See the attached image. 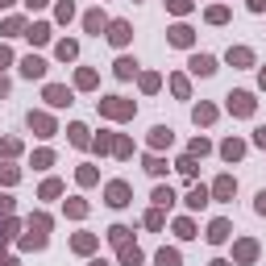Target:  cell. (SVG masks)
<instances>
[{
	"mask_svg": "<svg viewBox=\"0 0 266 266\" xmlns=\"http://www.w3.org/2000/svg\"><path fill=\"white\" fill-rule=\"evenodd\" d=\"M241 150H246L241 142H225V146H220V154H225L229 162H233V158H241Z\"/></svg>",
	"mask_w": 266,
	"mask_h": 266,
	"instance_id": "cell-12",
	"label": "cell"
},
{
	"mask_svg": "<svg viewBox=\"0 0 266 266\" xmlns=\"http://www.w3.org/2000/svg\"><path fill=\"white\" fill-rule=\"evenodd\" d=\"M154 199H158V204H171L175 195H171V187H158V191H154Z\"/></svg>",
	"mask_w": 266,
	"mask_h": 266,
	"instance_id": "cell-23",
	"label": "cell"
},
{
	"mask_svg": "<svg viewBox=\"0 0 266 266\" xmlns=\"http://www.w3.org/2000/svg\"><path fill=\"white\" fill-rule=\"evenodd\" d=\"M208 204V191L204 187H191V195H187V208H204Z\"/></svg>",
	"mask_w": 266,
	"mask_h": 266,
	"instance_id": "cell-8",
	"label": "cell"
},
{
	"mask_svg": "<svg viewBox=\"0 0 266 266\" xmlns=\"http://www.w3.org/2000/svg\"><path fill=\"white\" fill-rule=\"evenodd\" d=\"M229 237V220H212V229H208V241H225Z\"/></svg>",
	"mask_w": 266,
	"mask_h": 266,
	"instance_id": "cell-6",
	"label": "cell"
},
{
	"mask_svg": "<svg viewBox=\"0 0 266 266\" xmlns=\"http://www.w3.org/2000/svg\"><path fill=\"white\" fill-rule=\"evenodd\" d=\"M92 266H104V262H92Z\"/></svg>",
	"mask_w": 266,
	"mask_h": 266,
	"instance_id": "cell-33",
	"label": "cell"
},
{
	"mask_svg": "<svg viewBox=\"0 0 266 266\" xmlns=\"http://www.w3.org/2000/svg\"><path fill=\"white\" fill-rule=\"evenodd\" d=\"M229 108L237 113V117H250V113H254V96H250V92H233V96H229Z\"/></svg>",
	"mask_w": 266,
	"mask_h": 266,
	"instance_id": "cell-1",
	"label": "cell"
},
{
	"mask_svg": "<svg viewBox=\"0 0 266 266\" xmlns=\"http://www.w3.org/2000/svg\"><path fill=\"white\" fill-rule=\"evenodd\" d=\"M46 100H50L54 108H62V104H71V92H66V87H54V83H50V87H46Z\"/></svg>",
	"mask_w": 266,
	"mask_h": 266,
	"instance_id": "cell-3",
	"label": "cell"
},
{
	"mask_svg": "<svg viewBox=\"0 0 266 266\" xmlns=\"http://www.w3.org/2000/svg\"><path fill=\"white\" fill-rule=\"evenodd\" d=\"M250 9H254V13H262V9H266V0H250Z\"/></svg>",
	"mask_w": 266,
	"mask_h": 266,
	"instance_id": "cell-27",
	"label": "cell"
},
{
	"mask_svg": "<svg viewBox=\"0 0 266 266\" xmlns=\"http://www.w3.org/2000/svg\"><path fill=\"white\" fill-rule=\"evenodd\" d=\"M175 233H179V237H195V229H191V220H179V225H175Z\"/></svg>",
	"mask_w": 266,
	"mask_h": 266,
	"instance_id": "cell-21",
	"label": "cell"
},
{
	"mask_svg": "<svg viewBox=\"0 0 266 266\" xmlns=\"http://www.w3.org/2000/svg\"><path fill=\"white\" fill-rule=\"evenodd\" d=\"M158 266H179V254H175V250H162V254H158Z\"/></svg>",
	"mask_w": 266,
	"mask_h": 266,
	"instance_id": "cell-18",
	"label": "cell"
},
{
	"mask_svg": "<svg viewBox=\"0 0 266 266\" xmlns=\"http://www.w3.org/2000/svg\"><path fill=\"white\" fill-rule=\"evenodd\" d=\"M258 142H262V146H266V125H262V129H258Z\"/></svg>",
	"mask_w": 266,
	"mask_h": 266,
	"instance_id": "cell-30",
	"label": "cell"
},
{
	"mask_svg": "<svg viewBox=\"0 0 266 266\" xmlns=\"http://www.w3.org/2000/svg\"><path fill=\"white\" fill-rule=\"evenodd\" d=\"M87 29H92V33L104 29V17H100V13H87Z\"/></svg>",
	"mask_w": 266,
	"mask_h": 266,
	"instance_id": "cell-22",
	"label": "cell"
},
{
	"mask_svg": "<svg viewBox=\"0 0 266 266\" xmlns=\"http://www.w3.org/2000/svg\"><path fill=\"white\" fill-rule=\"evenodd\" d=\"M9 58H13V54H9V50H5V46H0V66H5V62H9Z\"/></svg>",
	"mask_w": 266,
	"mask_h": 266,
	"instance_id": "cell-28",
	"label": "cell"
},
{
	"mask_svg": "<svg viewBox=\"0 0 266 266\" xmlns=\"http://www.w3.org/2000/svg\"><path fill=\"white\" fill-rule=\"evenodd\" d=\"M5 92H9V79H5V75H0V96H5Z\"/></svg>",
	"mask_w": 266,
	"mask_h": 266,
	"instance_id": "cell-29",
	"label": "cell"
},
{
	"mask_svg": "<svg viewBox=\"0 0 266 266\" xmlns=\"http://www.w3.org/2000/svg\"><path fill=\"white\" fill-rule=\"evenodd\" d=\"M29 38H33V42H46V38H50V29H46V25H33V29H29Z\"/></svg>",
	"mask_w": 266,
	"mask_h": 266,
	"instance_id": "cell-20",
	"label": "cell"
},
{
	"mask_svg": "<svg viewBox=\"0 0 266 266\" xmlns=\"http://www.w3.org/2000/svg\"><path fill=\"white\" fill-rule=\"evenodd\" d=\"M121 262H125V266H138V262H142V250H138V246H121Z\"/></svg>",
	"mask_w": 266,
	"mask_h": 266,
	"instance_id": "cell-7",
	"label": "cell"
},
{
	"mask_svg": "<svg viewBox=\"0 0 266 266\" xmlns=\"http://www.w3.org/2000/svg\"><path fill=\"white\" fill-rule=\"evenodd\" d=\"M133 66H138L133 58H121V62H117V75H121V79H129V75H133Z\"/></svg>",
	"mask_w": 266,
	"mask_h": 266,
	"instance_id": "cell-15",
	"label": "cell"
},
{
	"mask_svg": "<svg viewBox=\"0 0 266 266\" xmlns=\"http://www.w3.org/2000/svg\"><path fill=\"white\" fill-rule=\"evenodd\" d=\"M21 75H25V79H42V75H46V62H42V58H33V54H29V58L21 62Z\"/></svg>",
	"mask_w": 266,
	"mask_h": 266,
	"instance_id": "cell-2",
	"label": "cell"
},
{
	"mask_svg": "<svg viewBox=\"0 0 266 266\" xmlns=\"http://www.w3.org/2000/svg\"><path fill=\"white\" fill-rule=\"evenodd\" d=\"M108 237H113L117 246H125V241H129V229H125V225H117V229H108Z\"/></svg>",
	"mask_w": 266,
	"mask_h": 266,
	"instance_id": "cell-16",
	"label": "cell"
},
{
	"mask_svg": "<svg viewBox=\"0 0 266 266\" xmlns=\"http://www.w3.org/2000/svg\"><path fill=\"white\" fill-rule=\"evenodd\" d=\"M154 146H171V129L158 125V129H154Z\"/></svg>",
	"mask_w": 266,
	"mask_h": 266,
	"instance_id": "cell-19",
	"label": "cell"
},
{
	"mask_svg": "<svg viewBox=\"0 0 266 266\" xmlns=\"http://www.w3.org/2000/svg\"><path fill=\"white\" fill-rule=\"evenodd\" d=\"M258 212L266 216V191H258Z\"/></svg>",
	"mask_w": 266,
	"mask_h": 266,
	"instance_id": "cell-26",
	"label": "cell"
},
{
	"mask_svg": "<svg viewBox=\"0 0 266 266\" xmlns=\"http://www.w3.org/2000/svg\"><path fill=\"white\" fill-rule=\"evenodd\" d=\"M58 58H75V42H62L58 46Z\"/></svg>",
	"mask_w": 266,
	"mask_h": 266,
	"instance_id": "cell-24",
	"label": "cell"
},
{
	"mask_svg": "<svg viewBox=\"0 0 266 266\" xmlns=\"http://www.w3.org/2000/svg\"><path fill=\"white\" fill-rule=\"evenodd\" d=\"M262 87H266V71H262Z\"/></svg>",
	"mask_w": 266,
	"mask_h": 266,
	"instance_id": "cell-32",
	"label": "cell"
},
{
	"mask_svg": "<svg viewBox=\"0 0 266 266\" xmlns=\"http://www.w3.org/2000/svg\"><path fill=\"white\" fill-rule=\"evenodd\" d=\"M254 254H258V246H254V241H241V246H237V258H241V262H250Z\"/></svg>",
	"mask_w": 266,
	"mask_h": 266,
	"instance_id": "cell-14",
	"label": "cell"
},
{
	"mask_svg": "<svg viewBox=\"0 0 266 266\" xmlns=\"http://www.w3.org/2000/svg\"><path fill=\"white\" fill-rule=\"evenodd\" d=\"M171 9L175 13H187V0H171Z\"/></svg>",
	"mask_w": 266,
	"mask_h": 266,
	"instance_id": "cell-25",
	"label": "cell"
},
{
	"mask_svg": "<svg viewBox=\"0 0 266 266\" xmlns=\"http://www.w3.org/2000/svg\"><path fill=\"white\" fill-rule=\"evenodd\" d=\"M171 42H175V46H187V42H191V29H187V25H175V29H171Z\"/></svg>",
	"mask_w": 266,
	"mask_h": 266,
	"instance_id": "cell-11",
	"label": "cell"
},
{
	"mask_svg": "<svg viewBox=\"0 0 266 266\" xmlns=\"http://www.w3.org/2000/svg\"><path fill=\"white\" fill-rule=\"evenodd\" d=\"M71 142H75V146H87V129H83V125H71Z\"/></svg>",
	"mask_w": 266,
	"mask_h": 266,
	"instance_id": "cell-17",
	"label": "cell"
},
{
	"mask_svg": "<svg viewBox=\"0 0 266 266\" xmlns=\"http://www.w3.org/2000/svg\"><path fill=\"white\" fill-rule=\"evenodd\" d=\"M108 38H113L117 46H125V42H129V25H125V21H117V25H113V33H108Z\"/></svg>",
	"mask_w": 266,
	"mask_h": 266,
	"instance_id": "cell-10",
	"label": "cell"
},
{
	"mask_svg": "<svg viewBox=\"0 0 266 266\" xmlns=\"http://www.w3.org/2000/svg\"><path fill=\"white\" fill-rule=\"evenodd\" d=\"M29 125H33V129H38V133H42V138H50V121H46L42 113H29Z\"/></svg>",
	"mask_w": 266,
	"mask_h": 266,
	"instance_id": "cell-9",
	"label": "cell"
},
{
	"mask_svg": "<svg viewBox=\"0 0 266 266\" xmlns=\"http://www.w3.org/2000/svg\"><path fill=\"white\" fill-rule=\"evenodd\" d=\"M216 195H220V199H229V195H233V179H229V175H225V179H216Z\"/></svg>",
	"mask_w": 266,
	"mask_h": 266,
	"instance_id": "cell-13",
	"label": "cell"
},
{
	"mask_svg": "<svg viewBox=\"0 0 266 266\" xmlns=\"http://www.w3.org/2000/svg\"><path fill=\"white\" fill-rule=\"evenodd\" d=\"M191 71H195V75H212V71H216V62H212L208 54H195V58H191Z\"/></svg>",
	"mask_w": 266,
	"mask_h": 266,
	"instance_id": "cell-5",
	"label": "cell"
},
{
	"mask_svg": "<svg viewBox=\"0 0 266 266\" xmlns=\"http://www.w3.org/2000/svg\"><path fill=\"white\" fill-rule=\"evenodd\" d=\"M108 204H113V208L129 204V187H125V183H113V187H108Z\"/></svg>",
	"mask_w": 266,
	"mask_h": 266,
	"instance_id": "cell-4",
	"label": "cell"
},
{
	"mask_svg": "<svg viewBox=\"0 0 266 266\" xmlns=\"http://www.w3.org/2000/svg\"><path fill=\"white\" fill-rule=\"evenodd\" d=\"M29 5H33V9H42V5H46V0H29Z\"/></svg>",
	"mask_w": 266,
	"mask_h": 266,
	"instance_id": "cell-31",
	"label": "cell"
}]
</instances>
